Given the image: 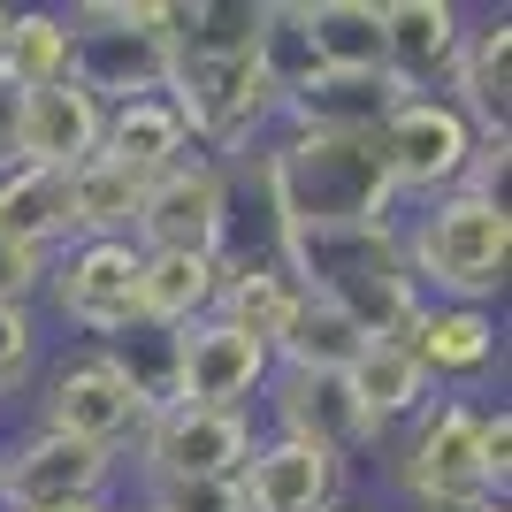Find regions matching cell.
<instances>
[{"label": "cell", "instance_id": "1", "mask_svg": "<svg viewBox=\"0 0 512 512\" xmlns=\"http://www.w3.org/2000/svg\"><path fill=\"white\" fill-rule=\"evenodd\" d=\"M276 268L306 299L337 306L367 344H398L421 314V291L406 276L398 222H344V230H276Z\"/></svg>", "mask_w": 512, "mask_h": 512}, {"label": "cell", "instance_id": "2", "mask_svg": "<svg viewBox=\"0 0 512 512\" xmlns=\"http://www.w3.org/2000/svg\"><path fill=\"white\" fill-rule=\"evenodd\" d=\"M268 207L276 230H344V222H390V161L375 130H283L268 161Z\"/></svg>", "mask_w": 512, "mask_h": 512}, {"label": "cell", "instance_id": "3", "mask_svg": "<svg viewBox=\"0 0 512 512\" xmlns=\"http://www.w3.org/2000/svg\"><path fill=\"white\" fill-rule=\"evenodd\" d=\"M406 237V276L413 291H436V306H490L512 268V214L505 192H444Z\"/></svg>", "mask_w": 512, "mask_h": 512}, {"label": "cell", "instance_id": "4", "mask_svg": "<svg viewBox=\"0 0 512 512\" xmlns=\"http://www.w3.org/2000/svg\"><path fill=\"white\" fill-rule=\"evenodd\" d=\"M69 23H77L69 85H85L100 107L169 92V77H176L169 0H92V8H69Z\"/></svg>", "mask_w": 512, "mask_h": 512}, {"label": "cell", "instance_id": "5", "mask_svg": "<svg viewBox=\"0 0 512 512\" xmlns=\"http://www.w3.org/2000/svg\"><path fill=\"white\" fill-rule=\"evenodd\" d=\"M169 107L184 115V138L207 146V161H214V153L253 146L260 130L283 115V92L260 69V54H230V62H176Z\"/></svg>", "mask_w": 512, "mask_h": 512}, {"label": "cell", "instance_id": "6", "mask_svg": "<svg viewBox=\"0 0 512 512\" xmlns=\"http://www.w3.org/2000/svg\"><path fill=\"white\" fill-rule=\"evenodd\" d=\"M383 161H390V192L398 199H444L467 184V161H474V123L444 92H413L383 115Z\"/></svg>", "mask_w": 512, "mask_h": 512}, {"label": "cell", "instance_id": "7", "mask_svg": "<svg viewBox=\"0 0 512 512\" xmlns=\"http://www.w3.org/2000/svg\"><path fill=\"white\" fill-rule=\"evenodd\" d=\"M253 421L245 413H199V406H161L138 428V467L153 474V490L176 482H237V467L253 459Z\"/></svg>", "mask_w": 512, "mask_h": 512}, {"label": "cell", "instance_id": "8", "mask_svg": "<svg viewBox=\"0 0 512 512\" xmlns=\"http://www.w3.org/2000/svg\"><path fill=\"white\" fill-rule=\"evenodd\" d=\"M230 237V169L192 153L146 184V207H138V230L130 245L138 253H222Z\"/></svg>", "mask_w": 512, "mask_h": 512}, {"label": "cell", "instance_id": "9", "mask_svg": "<svg viewBox=\"0 0 512 512\" xmlns=\"http://www.w3.org/2000/svg\"><path fill=\"white\" fill-rule=\"evenodd\" d=\"M398 482L421 512H474L490 497V482H482V413L459 406V398L421 413L406 459H398Z\"/></svg>", "mask_w": 512, "mask_h": 512}, {"label": "cell", "instance_id": "10", "mask_svg": "<svg viewBox=\"0 0 512 512\" xmlns=\"http://www.w3.org/2000/svg\"><path fill=\"white\" fill-rule=\"evenodd\" d=\"M138 245L130 237H77L62 260H46V291L85 337H123L138 321Z\"/></svg>", "mask_w": 512, "mask_h": 512}, {"label": "cell", "instance_id": "11", "mask_svg": "<svg viewBox=\"0 0 512 512\" xmlns=\"http://www.w3.org/2000/svg\"><path fill=\"white\" fill-rule=\"evenodd\" d=\"M276 360H268V344H253L245 329L230 321H192V329H176V406H199V413H245L268 390Z\"/></svg>", "mask_w": 512, "mask_h": 512}, {"label": "cell", "instance_id": "12", "mask_svg": "<svg viewBox=\"0 0 512 512\" xmlns=\"http://www.w3.org/2000/svg\"><path fill=\"white\" fill-rule=\"evenodd\" d=\"M39 428L69 436V444H92V451H123V444H138L146 413H138V398L123 390V375H115L100 352H85V360H62L46 375Z\"/></svg>", "mask_w": 512, "mask_h": 512}, {"label": "cell", "instance_id": "13", "mask_svg": "<svg viewBox=\"0 0 512 512\" xmlns=\"http://www.w3.org/2000/svg\"><path fill=\"white\" fill-rule=\"evenodd\" d=\"M107 467L115 451H92V444H69L54 428H31L16 451H0V497L16 512H39V505H92L107 490Z\"/></svg>", "mask_w": 512, "mask_h": 512}, {"label": "cell", "instance_id": "14", "mask_svg": "<svg viewBox=\"0 0 512 512\" xmlns=\"http://www.w3.org/2000/svg\"><path fill=\"white\" fill-rule=\"evenodd\" d=\"M107 107L85 85H46V92H16V169H54L77 176L100 153Z\"/></svg>", "mask_w": 512, "mask_h": 512}, {"label": "cell", "instance_id": "15", "mask_svg": "<svg viewBox=\"0 0 512 512\" xmlns=\"http://www.w3.org/2000/svg\"><path fill=\"white\" fill-rule=\"evenodd\" d=\"M459 39H467V16L451 0H383V77L406 100L451 85Z\"/></svg>", "mask_w": 512, "mask_h": 512}, {"label": "cell", "instance_id": "16", "mask_svg": "<svg viewBox=\"0 0 512 512\" xmlns=\"http://www.w3.org/2000/svg\"><path fill=\"white\" fill-rule=\"evenodd\" d=\"M268 406H276V436H299V444L329 451V459L383 444V436L367 428V413L352 406L344 375H306V367H276V375H268Z\"/></svg>", "mask_w": 512, "mask_h": 512}, {"label": "cell", "instance_id": "17", "mask_svg": "<svg viewBox=\"0 0 512 512\" xmlns=\"http://www.w3.org/2000/svg\"><path fill=\"white\" fill-rule=\"evenodd\" d=\"M337 482H344V459L299 444V436H268L237 467L245 512H337Z\"/></svg>", "mask_w": 512, "mask_h": 512}, {"label": "cell", "instance_id": "18", "mask_svg": "<svg viewBox=\"0 0 512 512\" xmlns=\"http://www.w3.org/2000/svg\"><path fill=\"white\" fill-rule=\"evenodd\" d=\"M306 62L329 77H383V0H291Z\"/></svg>", "mask_w": 512, "mask_h": 512}, {"label": "cell", "instance_id": "19", "mask_svg": "<svg viewBox=\"0 0 512 512\" xmlns=\"http://www.w3.org/2000/svg\"><path fill=\"white\" fill-rule=\"evenodd\" d=\"M398 344L413 352V367H421L428 383H467V375H482V367L497 360V314L490 306H436V299H421V314L406 321Z\"/></svg>", "mask_w": 512, "mask_h": 512}, {"label": "cell", "instance_id": "20", "mask_svg": "<svg viewBox=\"0 0 512 512\" xmlns=\"http://www.w3.org/2000/svg\"><path fill=\"white\" fill-rule=\"evenodd\" d=\"M444 100L474 123V138H505V107H512V23L505 16L474 23L467 39H459Z\"/></svg>", "mask_w": 512, "mask_h": 512}, {"label": "cell", "instance_id": "21", "mask_svg": "<svg viewBox=\"0 0 512 512\" xmlns=\"http://www.w3.org/2000/svg\"><path fill=\"white\" fill-rule=\"evenodd\" d=\"M222 299V253H146L138 260V321L192 329Z\"/></svg>", "mask_w": 512, "mask_h": 512}, {"label": "cell", "instance_id": "22", "mask_svg": "<svg viewBox=\"0 0 512 512\" xmlns=\"http://www.w3.org/2000/svg\"><path fill=\"white\" fill-rule=\"evenodd\" d=\"M100 161H115V169H130V176H146V184H153L161 169H176V161H192V138H184V115L169 107V92L107 107Z\"/></svg>", "mask_w": 512, "mask_h": 512}, {"label": "cell", "instance_id": "23", "mask_svg": "<svg viewBox=\"0 0 512 512\" xmlns=\"http://www.w3.org/2000/svg\"><path fill=\"white\" fill-rule=\"evenodd\" d=\"M299 283L283 276L276 260H222V299H214V321H230V329H245L253 344H268V360H276L283 329H291V314H299Z\"/></svg>", "mask_w": 512, "mask_h": 512}, {"label": "cell", "instance_id": "24", "mask_svg": "<svg viewBox=\"0 0 512 512\" xmlns=\"http://www.w3.org/2000/svg\"><path fill=\"white\" fill-rule=\"evenodd\" d=\"M344 390H352V406L367 413V428L375 436H390L398 421H421L428 413V375L413 367L406 344H360V360L344 367Z\"/></svg>", "mask_w": 512, "mask_h": 512}, {"label": "cell", "instance_id": "25", "mask_svg": "<svg viewBox=\"0 0 512 512\" xmlns=\"http://www.w3.org/2000/svg\"><path fill=\"white\" fill-rule=\"evenodd\" d=\"M398 100L406 92L390 77H329V69H314V77L291 85L283 115H291V130H383V115Z\"/></svg>", "mask_w": 512, "mask_h": 512}, {"label": "cell", "instance_id": "26", "mask_svg": "<svg viewBox=\"0 0 512 512\" xmlns=\"http://www.w3.org/2000/svg\"><path fill=\"white\" fill-rule=\"evenodd\" d=\"M69 54H77V23L62 8H8V46H0V77L16 92L69 85Z\"/></svg>", "mask_w": 512, "mask_h": 512}, {"label": "cell", "instance_id": "27", "mask_svg": "<svg viewBox=\"0 0 512 512\" xmlns=\"http://www.w3.org/2000/svg\"><path fill=\"white\" fill-rule=\"evenodd\" d=\"M0 237L23 253H46L69 237V176L54 169H0Z\"/></svg>", "mask_w": 512, "mask_h": 512}, {"label": "cell", "instance_id": "28", "mask_svg": "<svg viewBox=\"0 0 512 512\" xmlns=\"http://www.w3.org/2000/svg\"><path fill=\"white\" fill-rule=\"evenodd\" d=\"M138 207H146V176L115 169L100 153L69 176V237H130L138 230Z\"/></svg>", "mask_w": 512, "mask_h": 512}, {"label": "cell", "instance_id": "29", "mask_svg": "<svg viewBox=\"0 0 512 512\" xmlns=\"http://www.w3.org/2000/svg\"><path fill=\"white\" fill-rule=\"evenodd\" d=\"M100 360L123 375V390L138 398V413L176 406V329H153V321H130L123 337L100 344Z\"/></svg>", "mask_w": 512, "mask_h": 512}, {"label": "cell", "instance_id": "30", "mask_svg": "<svg viewBox=\"0 0 512 512\" xmlns=\"http://www.w3.org/2000/svg\"><path fill=\"white\" fill-rule=\"evenodd\" d=\"M360 329L337 314V306H321V299H299V314H291V329H283L276 344V360L283 367H306V375H344V367L360 360Z\"/></svg>", "mask_w": 512, "mask_h": 512}, {"label": "cell", "instance_id": "31", "mask_svg": "<svg viewBox=\"0 0 512 512\" xmlns=\"http://www.w3.org/2000/svg\"><path fill=\"white\" fill-rule=\"evenodd\" d=\"M39 367V321L31 306H0V398H16Z\"/></svg>", "mask_w": 512, "mask_h": 512}, {"label": "cell", "instance_id": "32", "mask_svg": "<svg viewBox=\"0 0 512 512\" xmlns=\"http://www.w3.org/2000/svg\"><path fill=\"white\" fill-rule=\"evenodd\" d=\"M46 291V253H23L0 237V306H31Z\"/></svg>", "mask_w": 512, "mask_h": 512}, {"label": "cell", "instance_id": "33", "mask_svg": "<svg viewBox=\"0 0 512 512\" xmlns=\"http://www.w3.org/2000/svg\"><path fill=\"white\" fill-rule=\"evenodd\" d=\"M153 512H245L237 482H176V490H153Z\"/></svg>", "mask_w": 512, "mask_h": 512}, {"label": "cell", "instance_id": "34", "mask_svg": "<svg viewBox=\"0 0 512 512\" xmlns=\"http://www.w3.org/2000/svg\"><path fill=\"white\" fill-rule=\"evenodd\" d=\"M505 474H512V413H482V482L490 497H505Z\"/></svg>", "mask_w": 512, "mask_h": 512}, {"label": "cell", "instance_id": "35", "mask_svg": "<svg viewBox=\"0 0 512 512\" xmlns=\"http://www.w3.org/2000/svg\"><path fill=\"white\" fill-rule=\"evenodd\" d=\"M0 169H16V85L0 77Z\"/></svg>", "mask_w": 512, "mask_h": 512}, {"label": "cell", "instance_id": "36", "mask_svg": "<svg viewBox=\"0 0 512 512\" xmlns=\"http://www.w3.org/2000/svg\"><path fill=\"white\" fill-rule=\"evenodd\" d=\"M39 512H100V497H92V505H39Z\"/></svg>", "mask_w": 512, "mask_h": 512}, {"label": "cell", "instance_id": "37", "mask_svg": "<svg viewBox=\"0 0 512 512\" xmlns=\"http://www.w3.org/2000/svg\"><path fill=\"white\" fill-rule=\"evenodd\" d=\"M474 512H505V497H482V505H474Z\"/></svg>", "mask_w": 512, "mask_h": 512}, {"label": "cell", "instance_id": "38", "mask_svg": "<svg viewBox=\"0 0 512 512\" xmlns=\"http://www.w3.org/2000/svg\"><path fill=\"white\" fill-rule=\"evenodd\" d=\"M100 512H153V505H100Z\"/></svg>", "mask_w": 512, "mask_h": 512}, {"label": "cell", "instance_id": "39", "mask_svg": "<svg viewBox=\"0 0 512 512\" xmlns=\"http://www.w3.org/2000/svg\"><path fill=\"white\" fill-rule=\"evenodd\" d=\"M0 46H8V8H0Z\"/></svg>", "mask_w": 512, "mask_h": 512}, {"label": "cell", "instance_id": "40", "mask_svg": "<svg viewBox=\"0 0 512 512\" xmlns=\"http://www.w3.org/2000/svg\"><path fill=\"white\" fill-rule=\"evenodd\" d=\"M337 512H352V505H337Z\"/></svg>", "mask_w": 512, "mask_h": 512}]
</instances>
